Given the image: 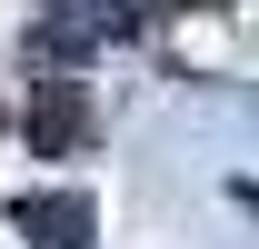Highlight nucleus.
I'll use <instances>...</instances> for the list:
<instances>
[{"mask_svg": "<svg viewBox=\"0 0 259 249\" xmlns=\"http://www.w3.org/2000/svg\"><path fill=\"white\" fill-rule=\"evenodd\" d=\"M80 140H90V90H80V80H40V100H30V150L60 159V150H80Z\"/></svg>", "mask_w": 259, "mask_h": 249, "instance_id": "nucleus-1", "label": "nucleus"}, {"mask_svg": "<svg viewBox=\"0 0 259 249\" xmlns=\"http://www.w3.org/2000/svg\"><path fill=\"white\" fill-rule=\"evenodd\" d=\"M20 239H40V249H90V229H100V210L80 199V189H50V199H20Z\"/></svg>", "mask_w": 259, "mask_h": 249, "instance_id": "nucleus-2", "label": "nucleus"}, {"mask_svg": "<svg viewBox=\"0 0 259 249\" xmlns=\"http://www.w3.org/2000/svg\"><path fill=\"white\" fill-rule=\"evenodd\" d=\"M180 10H239V0H180Z\"/></svg>", "mask_w": 259, "mask_h": 249, "instance_id": "nucleus-3", "label": "nucleus"}]
</instances>
